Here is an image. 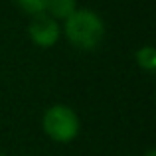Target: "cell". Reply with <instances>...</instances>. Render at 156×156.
<instances>
[{
    "instance_id": "1",
    "label": "cell",
    "mask_w": 156,
    "mask_h": 156,
    "mask_svg": "<svg viewBox=\"0 0 156 156\" xmlns=\"http://www.w3.org/2000/svg\"><path fill=\"white\" fill-rule=\"evenodd\" d=\"M105 34V20L91 8H77L67 20L61 22V36L79 51H95L103 44Z\"/></svg>"
},
{
    "instance_id": "2",
    "label": "cell",
    "mask_w": 156,
    "mask_h": 156,
    "mask_svg": "<svg viewBox=\"0 0 156 156\" xmlns=\"http://www.w3.org/2000/svg\"><path fill=\"white\" fill-rule=\"evenodd\" d=\"M42 130L50 140L57 144H69L79 136L81 121L73 107L55 103L48 107L42 115Z\"/></svg>"
},
{
    "instance_id": "3",
    "label": "cell",
    "mask_w": 156,
    "mask_h": 156,
    "mask_svg": "<svg viewBox=\"0 0 156 156\" xmlns=\"http://www.w3.org/2000/svg\"><path fill=\"white\" fill-rule=\"evenodd\" d=\"M28 38H30V42L34 46L42 48V50H50L61 38V24L57 20H53L51 16H48L46 12L30 16Z\"/></svg>"
},
{
    "instance_id": "4",
    "label": "cell",
    "mask_w": 156,
    "mask_h": 156,
    "mask_svg": "<svg viewBox=\"0 0 156 156\" xmlns=\"http://www.w3.org/2000/svg\"><path fill=\"white\" fill-rule=\"evenodd\" d=\"M77 8H79L77 6V0H48L44 12L61 24L63 20H67Z\"/></svg>"
},
{
    "instance_id": "5",
    "label": "cell",
    "mask_w": 156,
    "mask_h": 156,
    "mask_svg": "<svg viewBox=\"0 0 156 156\" xmlns=\"http://www.w3.org/2000/svg\"><path fill=\"white\" fill-rule=\"evenodd\" d=\"M134 61L136 65L146 73H154L156 71V48L152 44H146V46H140L136 51H134Z\"/></svg>"
},
{
    "instance_id": "6",
    "label": "cell",
    "mask_w": 156,
    "mask_h": 156,
    "mask_svg": "<svg viewBox=\"0 0 156 156\" xmlns=\"http://www.w3.org/2000/svg\"><path fill=\"white\" fill-rule=\"evenodd\" d=\"M16 6L28 16H36V14H42L46 10V2L48 0H14Z\"/></svg>"
},
{
    "instance_id": "7",
    "label": "cell",
    "mask_w": 156,
    "mask_h": 156,
    "mask_svg": "<svg viewBox=\"0 0 156 156\" xmlns=\"http://www.w3.org/2000/svg\"><path fill=\"white\" fill-rule=\"evenodd\" d=\"M142 156H156V150H154V148H148V150H146V152L142 154Z\"/></svg>"
},
{
    "instance_id": "8",
    "label": "cell",
    "mask_w": 156,
    "mask_h": 156,
    "mask_svg": "<svg viewBox=\"0 0 156 156\" xmlns=\"http://www.w3.org/2000/svg\"><path fill=\"white\" fill-rule=\"evenodd\" d=\"M0 156H6V154H2V152H0Z\"/></svg>"
}]
</instances>
